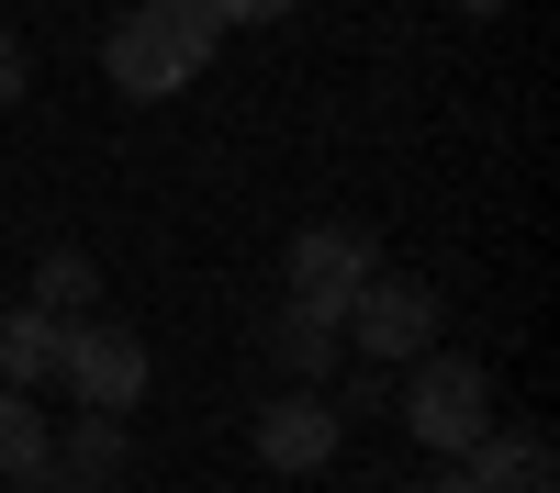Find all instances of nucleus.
<instances>
[{
  "instance_id": "423d86ee",
  "label": "nucleus",
  "mask_w": 560,
  "mask_h": 493,
  "mask_svg": "<svg viewBox=\"0 0 560 493\" xmlns=\"http://www.w3.org/2000/svg\"><path fill=\"white\" fill-rule=\"evenodd\" d=\"M337 437H348V415H337L314 382H280V392L258 403V460H269V471H325V460H337Z\"/></svg>"
},
{
  "instance_id": "9d476101",
  "label": "nucleus",
  "mask_w": 560,
  "mask_h": 493,
  "mask_svg": "<svg viewBox=\"0 0 560 493\" xmlns=\"http://www.w3.org/2000/svg\"><path fill=\"white\" fill-rule=\"evenodd\" d=\"M57 471V426H45V403L0 382V482H45Z\"/></svg>"
},
{
  "instance_id": "ddd939ff",
  "label": "nucleus",
  "mask_w": 560,
  "mask_h": 493,
  "mask_svg": "<svg viewBox=\"0 0 560 493\" xmlns=\"http://www.w3.org/2000/svg\"><path fill=\"white\" fill-rule=\"evenodd\" d=\"M23 79H34V57H23V34H12V23H0V113H12V102H23Z\"/></svg>"
},
{
  "instance_id": "9b49d317",
  "label": "nucleus",
  "mask_w": 560,
  "mask_h": 493,
  "mask_svg": "<svg viewBox=\"0 0 560 493\" xmlns=\"http://www.w3.org/2000/svg\"><path fill=\"white\" fill-rule=\"evenodd\" d=\"M45 482H124V415H79L68 437H57V471H45Z\"/></svg>"
},
{
  "instance_id": "6e6552de",
  "label": "nucleus",
  "mask_w": 560,
  "mask_h": 493,
  "mask_svg": "<svg viewBox=\"0 0 560 493\" xmlns=\"http://www.w3.org/2000/svg\"><path fill=\"white\" fill-rule=\"evenodd\" d=\"M337 359H348V337L325 326V314L280 303V326H269V371H280V382H337Z\"/></svg>"
},
{
  "instance_id": "20e7f679",
  "label": "nucleus",
  "mask_w": 560,
  "mask_h": 493,
  "mask_svg": "<svg viewBox=\"0 0 560 493\" xmlns=\"http://www.w3.org/2000/svg\"><path fill=\"white\" fill-rule=\"evenodd\" d=\"M438 326H448V303H438V281H415V269H370L337 337H348L359 359H382V371H404L415 348H438Z\"/></svg>"
},
{
  "instance_id": "a211bd4d",
  "label": "nucleus",
  "mask_w": 560,
  "mask_h": 493,
  "mask_svg": "<svg viewBox=\"0 0 560 493\" xmlns=\"http://www.w3.org/2000/svg\"><path fill=\"white\" fill-rule=\"evenodd\" d=\"M12 493H45V482H12Z\"/></svg>"
},
{
  "instance_id": "2eb2a0df",
  "label": "nucleus",
  "mask_w": 560,
  "mask_h": 493,
  "mask_svg": "<svg viewBox=\"0 0 560 493\" xmlns=\"http://www.w3.org/2000/svg\"><path fill=\"white\" fill-rule=\"evenodd\" d=\"M448 12H471V23H493V12H516V0H448Z\"/></svg>"
},
{
  "instance_id": "f257e3e1",
  "label": "nucleus",
  "mask_w": 560,
  "mask_h": 493,
  "mask_svg": "<svg viewBox=\"0 0 560 493\" xmlns=\"http://www.w3.org/2000/svg\"><path fill=\"white\" fill-rule=\"evenodd\" d=\"M224 45V12L213 0H135V12L102 34V79L124 102H168V90H191Z\"/></svg>"
},
{
  "instance_id": "dca6fc26",
  "label": "nucleus",
  "mask_w": 560,
  "mask_h": 493,
  "mask_svg": "<svg viewBox=\"0 0 560 493\" xmlns=\"http://www.w3.org/2000/svg\"><path fill=\"white\" fill-rule=\"evenodd\" d=\"M415 493H459V471H438V482H415Z\"/></svg>"
},
{
  "instance_id": "f3484780",
  "label": "nucleus",
  "mask_w": 560,
  "mask_h": 493,
  "mask_svg": "<svg viewBox=\"0 0 560 493\" xmlns=\"http://www.w3.org/2000/svg\"><path fill=\"white\" fill-rule=\"evenodd\" d=\"M79 493H135V482H79Z\"/></svg>"
},
{
  "instance_id": "4468645a",
  "label": "nucleus",
  "mask_w": 560,
  "mask_h": 493,
  "mask_svg": "<svg viewBox=\"0 0 560 493\" xmlns=\"http://www.w3.org/2000/svg\"><path fill=\"white\" fill-rule=\"evenodd\" d=\"M213 12H224V34H236V23H292L303 0H213Z\"/></svg>"
},
{
  "instance_id": "39448f33",
  "label": "nucleus",
  "mask_w": 560,
  "mask_h": 493,
  "mask_svg": "<svg viewBox=\"0 0 560 493\" xmlns=\"http://www.w3.org/2000/svg\"><path fill=\"white\" fill-rule=\"evenodd\" d=\"M370 269H382V247H370L359 224H303L292 258H280V303H303V314H325V326H348V303H359Z\"/></svg>"
},
{
  "instance_id": "1a4fd4ad",
  "label": "nucleus",
  "mask_w": 560,
  "mask_h": 493,
  "mask_svg": "<svg viewBox=\"0 0 560 493\" xmlns=\"http://www.w3.org/2000/svg\"><path fill=\"white\" fill-rule=\"evenodd\" d=\"M57 326H68V314H45V303H12V314H0V382H12V392L57 382Z\"/></svg>"
},
{
  "instance_id": "7ed1b4c3",
  "label": "nucleus",
  "mask_w": 560,
  "mask_h": 493,
  "mask_svg": "<svg viewBox=\"0 0 560 493\" xmlns=\"http://www.w3.org/2000/svg\"><path fill=\"white\" fill-rule=\"evenodd\" d=\"M57 382L79 392V415H135L147 403V337L113 314H68L57 326Z\"/></svg>"
},
{
  "instance_id": "f8f14e48",
  "label": "nucleus",
  "mask_w": 560,
  "mask_h": 493,
  "mask_svg": "<svg viewBox=\"0 0 560 493\" xmlns=\"http://www.w3.org/2000/svg\"><path fill=\"white\" fill-rule=\"evenodd\" d=\"M34 303H45V314H90V303H102L90 247H45V258H34Z\"/></svg>"
},
{
  "instance_id": "f03ea898",
  "label": "nucleus",
  "mask_w": 560,
  "mask_h": 493,
  "mask_svg": "<svg viewBox=\"0 0 560 493\" xmlns=\"http://www.w3.org/2000/svg\"><path fill=\"white\" fill-rule=\"evenodd\" d=\"M482 426H493V371L459 359V348H415L404 359V437L438 448V460H459Z\"/></svg>"
},
{
  "instance_id": "0eeeda50",
  "label": "nucleus",
  "mask_w": 560,
  "mask_h": 493,
  "mask_svg": "<svg viewBox=\"0 0 560 493\" xmlns=\"http://www.w3.org/2000/svg\"><path fill=\"white\" fill-rule=\"evenodd\" d=\"M459 493H560L549 437L538 426H482L471 448H459Z\"/></svg>"
}]
</instances>
